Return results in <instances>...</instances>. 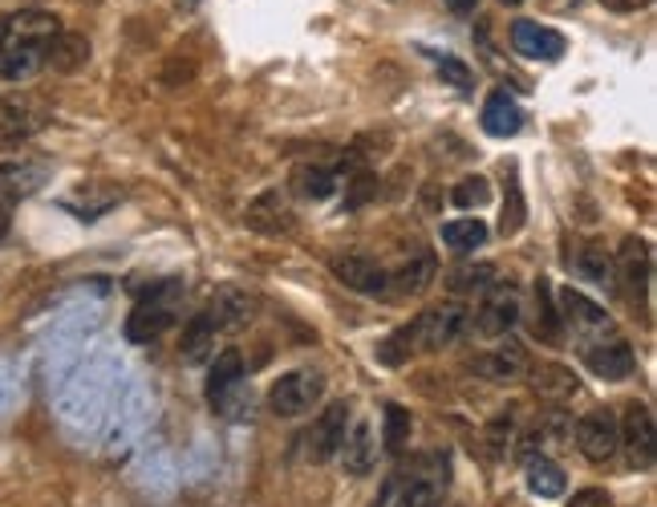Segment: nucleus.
I'll list each match as a JSON object with an SVG mask.
<instances>
[{
	"mask_svg": "<svg viewBox=\"0 0 657 507\" xmlns=\"http://www.w3.org/2000/svg\"><path fill=\"white\" fill-rule=\"evenodd\" d=\"M61 33V21L46 9H21L0 17V78L4 82H29L46 65L49 41Z\"/></svg>",
	"mask_w": 657,
	"mask_h": 507,
	"instance_id": "f257e3e1",
	"label": "nucleus"
},
{
	"mask_svg": "<svg viewBox=\"0 0 657 507\" xmlns=\"http://www.w3.org/2000/svg\"><path fill=\"white\" fill-rule=\"evenodd\" d=\"M451 487V463L443 455H423L411 463V471L398 484H390V507H443Z\"/></svg>",
	"mask_w": 657,
	"mask_h": 507,
	"instance_id": "f03ea898",
	"label": "nucleus"
},
{
	"mask_svg": "<svg viewBox=\"0 0 657 507\" xmlns=\"http://www.w3.org/2000/svg\"><path fill=\"white\" fill-rule=\"evenodd\" d=\"M179 293H183V284L179 281H163L154 288L151 296H142L139 305L130 308L127 317V342L130 345H151L159 342L179 317Z\"/></svg>",
	"mask_w": 657,
	"mask_h": 507,
	"instance_id": "7ed1b4c3",
	"label": "nucleus"
},
{
	"mask_svg": "<svg viewBox=\"0 0 657 507\" xmlns=\"http://www.w3.org/2000/svg\"><path fill=\"white\" fill-rule=\"evenodd\" d=\"M467 308L463 305H435L426 308V313H418V317L402 329V337H406V345L414 349H423V354H435V349H446V345H455L463 333H467Z\"/></svg>",
	"mask_w": 657,
	"mask_h": 507,
	"instance_id": "20e7f679",
	"label": "nucleus"
},
{
	"mask_svg": "<svg viewBox=\"0 0 657 507\" xmlns=\"http://www.w3.org/2000/svg\"><path fill=\"white\" fill-rule=\"evenodd\" d=\"M321 398H325V374H317V369H293V374L272 382L269 410L276 418H301L313 406H321Z\"/></svg>",
	"mask_w": 657,
	"mask_h": 507,
	"instance_id": "39448f33",
	"label": "nucleus"
},
{
	"mask_svg": "<svg viewBox=\"0 0 657 507\" xmlns=\"http://www.w3.org/2000/svg\"><path fill=\"white\" fill-rule=\"evenodd\" d=\"M345 435H350V406H345V402H333V406H325V410L313 418V426H309L305 435H301V450H305L309 463H328V459H337Z\"/></svg>",
	"mask_w": 657,
	"mask_h": 507,
	"instance_id": "423d86ee",
	"label": "nucleus"
},
{
	"mask_svg": "<svg viewBox=\"0 0 657 507\" xmlns=\"http://www.w3.org/2000/svg\"><path fill=\"white\" fill-rule=\"evenodd\" d=\"M519 321V296L516 288H504V284H492L483 293V305L475 308V317L467 321V329H475L479 337H507L516 329Z\"/></svg>",
	"mask_w": 657,
	"mask_h": 507,
	"instance_id": "0eeeda50",
	"label": "nucleus"
},
{
	"mask_svg": "<svg viewBox=\"0 0 657 507\" xmlns=\"http://www.w3.org/2000/svg\"><path fill=\"white\" fill-rule=\"evenodd\" d=\"M576 447L588 463H609L621 450V430H617V414L613 410H588L576 423Z\"/></svg>",
	"mask_w": 657,
	"mask_h": 507,
	"instance_id": "6e6552de",
	"label": "nucleus"
},
{
	"mask_svg": "<svg viewBox=\"0 0 657 507\" xmlns=\"http://www.w3.org/2000/svg\"><path fill=\"white\" fill-rule=\"evenodd\" d=\"M333 276H337L345 288L362 296H382L390 293V272L377 264L374 256H365V252H345V256H333Z\"/></svg>",
	"mask_w": 657,
	"mask_h": 507,
	"instance_id": "1a4fd4ad",
	"label": "nucleus"
},
{
	"mask_svg": "<svg viewBox=\"0 0 657 507\" xmlns=\"http://www.w3.org/2000/svg\"><path fill=\"white\" fill-rule=\"evenodd\" d=\"M252 308H256V301H252L244 288H220V293L208 301V308H203L200 317L208 321L215 329V337H220V333L244 329L247 321H252Z\"/></svg>",
	"mask_w": 657,
	"mask_h": 507,
	"instance_id": "9d476101",
	"label": "nucleus"
},
{
	"mask_svg": "<svg viewBox=\"0 0 657 507\" xmlns=\"http://www.w3.org/2000/svg\"><path fill=\"white\" fill-rule=\"evenodd\" d=\"M617 430H621V447L629 450V459L637 467H654V414H649V406L629 402Z\"/></svg>",
	"mask_w": 657,
	"mask_h": 507,
	"instance_id": "9b49d317",
	"label": "nucleus"
},
{
	"mask_svg": "<svg viewBox=\"0 0 657 507\" xmlns=\"http://www.w3.org/2000/svg\"><path fill=\"white\" fill-rule=\"evenodd\" d=\"M244 224L260 236H289L293 232V207H289L281 191H264V195L247 203Z\"/></svg>",
	"mask_w": 657,
	"mask_h": 507,
	"instance_id": "f8f14e48",
	"label": "nucleus"
},
{
	"mask_svg": "<svg viewBox=\"0 0 657 507\" xmlns=\"http://www.w3.org/2000/svg\"><path fill=\"white\" fill-rule=\"evenodd\" d=\"M244 386V357L240 349H220L208 369V402L215 410H232V394Z\"/></svg>",
	"mask_w": 657,
	"mask_h": 507,
	"instance_id": "ddd939ff",
	"label": "nucleus"
},
{
	"mask_svg": "<svg viewBox=\"0 0 657 507\" xmlns=\"http://www.w3.org/2000/svg\"><path fill=\"white\" fill-rule=\"evenodd\" d=\"M585 366L605 382H625V378H634L637 357H634V349H629V342H617V337H613V342L588 345Z\"/></svg>",
	"mask_w": 657,
	"mask_h": 507,
	"instance_id": "4468645a",
	"label": "nucleus"
},
{
	"mask_svg": "<svg viewBox=\"0 0 657 507\" xmlns=\"http://www.w3.org/2000/svg\"><path fill=\"white\" fill-rule=\"evenodd\" d=\"M512 45L532 61H556L564 53V37L540 21H516L512 24Z\"/></svg>",
	"mask_w": 657,
	"mask_h": 507,
	"instance_id": "2eb2a0df",
	"label": "nucleus"
},
{
	"mask_svg": "<svg viewBox=\"0 0 657 507\" xmlns=\"http://www.w3.org/2000/svg\"><path fill=\"white\" fill-rule=\"evenodd\" d=\"M46 179L41 163H4L0 166V215H9L24 195H33Z\"/></svg>",
	"mask_w": 657,
	"mask_h": 507,
	"instance_id": "dca6fc26",
	"label": "nucleus"
},
{
	"mask_svg": "<svg viewBox=\"0 0 657 507\" xmlns=\"http://www.w3.org/2000/svg\"><path fill=\"white\" fill-rule=\"evenodd\" d=\"M337 455H341V463H345V475H353V479H365V475L374 471V463H377L374 426H370V423H353Z\"/></svg>",
	"mask_w": 657,
	"mask_h": 507,
	"instance_id": "f3484780",
	"label": "nucleus"
},
{
	"mask_svg": "<svg viewBox=\"0 0 657 507\" xmlns=\"http://www.w3.org/2000/svg\"><path fill=\"white\" fill-rule=\"evenodd\" d=\"M613 272H621L625 288L634 301H646V288H649V244L646 240H625L621 256L613 264Z\"/></svg>",
	"mask_w": 657,
	"mask_h": 507,
	"instance_id": "a211bd4d",
	"label": "nucleus"
},
{
	"mask_svg": "<svg viewBox=\"0 0 657 507\" xmlns=\"http://www.w3.org/2000/svg\"><path fill=\"white\" fill-rule=\"evenodd\" d=\"M475 369L492 382H512V378H519V374H528V354H524V345L504 342V345H495L492 354L475 357Z\"/></svg>",
	"mask_w": 657,
	"mask_h": 507,
	"instance_id": "6ab92c4d",
	"label": "nucleus"
},
{
	"mask_svg": "<svg viewBox=\"0 0 657 507\" xmlns=\"http://www.w3.org/2000/svg\"><path fill=\"white\" fill-rule=\"evenodd\" d=\"M524 126V110L516 107V98H507L504 90H495L487 102H483V130L492 139H512Z\"/></svg>",
	"mask_w": 657,
	"mask_h": 507,
	"instance_id": "aec40b11",
	"label": "nucleus"
},
{
	"mask_svg": "<svg viewBox=\"0 0 657 507\" xmlns=\"http://www.w3.org/2000/svg\"><path fill=\"white\" fill-rule=\"evenodd\" d=\"M90 61V41L82 33H65L61 29L53 41H49V53H46V65L58 73H78Z\"/></svg>",
	"mask_w": 657,
	"mask_h": 507,
	"instance_id": "412c9836",
	"label": "nucleus"
},
{
	"mask_svg": "<svg viewBox=\"0 0 657 507\" xmlns=\"http://www.w3.org/2000/svg\"><path fill=\"white\" fill-rule=\"evenodd\" d=\"M431 281H435V256L431 252H418V256H411L406 264H402L398 272H390V288L402 296H418L431 288Z\"/></svg>",
	"mask_w": 657,
	"mask_h": 507,
	"instance_id": "4be33fe9",
	"label": "nucleus"
},
{
	"mask_svg": "<svg viewBox=\"0 0 657 507\" xmlns=\"http://www.w3.org/2000/svg\"><path fill=\"white\" fill-rule=\"evenodd\" d=\"M573 268H576V276H585V281L600 284V288H613V276H617V272H613L609 249H605V244H597V240H588V244H580V249H576Z\"/></svg>",
	"mask_w": 657,
	"mask_h": 507,
	"instance_id": "5701e85b",
	"label": "nucleus"
},
{
	"mask_svg": "<svg viewBox=\"0 0 657 507\" xmlns=\"http://www.w3.org/2000/svg\"><path fill=\"white\" fill-rule=\"evenodd\" d=\"M37 126H41V119H37V110L29 107V102H17V98H0V142L29 139Z\"/></svg>",
	"mask_w": 657,
	"mask_h": 507,
	"instance_id": "b1692460",
	"label": "nucleus"
},
{
	"mask_svg": "<svg viewBox=\"0 0 657 507\" xmlns=\"http://www.w3.org/2000/svg\"><path fill=\"white\" fill-rule=\"evenodd\" d=\"M179 354H183L188 366H203V362H212L215 357V329L200 317V313L191 317L188 333H183V345H179Z\"/></svg>",
	"mask_w": 657,
	"mask_h": 507,
	"instance_id": "393cba45",
	"label": "nucleus"
},
{
	"mask_svg": "<svg viewBox=\"0 0 657 507\" xmlns=\"http://www.w3.org/2000/svg\"><path fill=\"white\" fill-rule=\"evenodd\" d=\"M564 487H568V479H564V471L556 467L552 459H544V455H532L528 459V491L540 499H556L564 496Z\"/></svg>",
	"mask_w": 657,
	"mask_h": 507,
	"instance_id": "a878e982",
	"label": "nucleus"
},
{
	"mask_svg": "<svg viewBox=\"0 0 657 507\" xmlns=\"http://www.w3.org/2000/svg\"><path fill=\"white\" fill-rule=\"evenodd\" d=\"M560 305H564V313H560L564 321H573V325H580V329H605V308H600L597 301H588L585 293L564 288Z\"/></svg>",
	"mask_w": 657,
	"mask_h": 507,
	"instance_id": "bb28decb",
	"label": "nucleus"
},
{
	"mask_svg": "<svg viewBox=\"0 0 657 507\" xmlns=\"http://www.w3.org/2000/svg\"><path fill=\"white\" fill-rule=\"evenodd\" d=\"M293 183L305 200H328L341 183V171H333V166H296Z\"/></svg>",
	"mask_w": 657,
	"mask_h": 507,
	"instance_id": "cd10ccee",
	"label": "nucleus"
},
{
	"mask_svg": "<svg viewBox=\"0 0 657 507\" xmlns=\"http://www.w3.org/2000/svg\"><path fill=\"white\" fill-rule=\"evenodd\" d=\"M483 240H487L483 220H451V224H443V244L451 252H458V256H467L471 249H479Z\"/></svg>",
	"mask_w": 657,
	"mask_h": 507,
	"instance_id": "c85d7f7f",
	"label": "nucleus"
},
{
	"mask_svg": "<svg viewBox=\"0 0 657 507\" xmlns=\"http://www.w3.org/2000/svg\"><path fill=\"white\" fill-rule=\"evenodd\" d=\"M532 386L540 389V394H548V398H568V394H576V374L568 366L548 362V366L532 369Z\"/></svg>",
	"mask_w": 657,
	"mask_h": 507,
	"instance_id": "c756f323",
	"label": "nucleus"
},
{
	"mask_svg": "<svg viewBox=\"0 0 657 507\" xmlns=\"http://www.w3.org/2000/svg\"><path fill=\"white\" fill-rule=\"evenodd\" d=\"M446 284H451V293H458V296L487 293L495 284V268L492 264H463V268H455L446 276Z\"/></svg>",
	"mask_w": 657,
	"mask_h": 507,
	"instance_id": "7c9ffc66",
	"label": "nucleus"
},
{
	"mask_svg": "<svg viewBox=\"0 0 657 507\" xmlns=\"http://www.w3.org/2000/svg\"><path fill=\"white\" fill-rule=\"evenodd\" d=\"M528 224V203H524V187H519L516 171L507 175V195H504V220H499V232L504 236H516L519 227Z\"/></svg>",
	"mask_w": 657,
	"mask_h": 507,
	"instance_id": "2f4dec72",
	"label": "nucleus"
},
{
	"mask_svg": "<svg viewBox=\"0 0 657 507\" xmlns=\"http://www.w3.org/2000/svg\"><path fill=\"white\" fill-rule=\"evenodd\" d=\"M536 305H540V321H536V333H540L544 342H560V333H564V317L556 313V305H552V284L536 281Z\"/></svg>",
	"mask_w": 657,
	"mask_h": 507,
	"instance_id": "473e14b6",
	"label": "nucleus"
},
{
	"mask_svg": "<svg viewBox=\"0 0 657 507\" xmlns=\"http://www.w3.org/2000/svg\"><path fill=\"white\" fill-rule=\"evenodd\" d=\"M411 443V410H402L398 402L386 406V450L390 455H402Z\"/></svg>",
	"mask_w": 657,
	"mask_h": 507,
	"instance_id": "72a5a7b5",
	"label": "nucleus"
},
{
	"mask_svg": "<svg viewBox=\"0 0 657 507\" xmlns=\"http://www.w3.org/2000/svg\"><path fill=\"white\" fill-rule=\"evenodd\" d=\"M377 195V179L370 171H357V175H345V212H357L365 200Z\"/></svg>",
	"mask_w": 657,
	"mask_h": 507,
	"instance_id": "f704fd0d",
	"label": "nucleus"
},
{
	"mask_svg": "<svg viewBox=\"0 0 657 507\" xmlns=\"http://www.w3.org/2000/svg\"><path fill=\"white\" fill-rule=\"evenodd\" d=\"M451 200H455V207H483V203L492 200V187H487L483 175H471V179H463V183H455Z\"/></svg>",
	"mask_w": 657,
	"mask_h": 507,
	"instance_id": "c9c22d12",
	"label": "nucleus"
},
{
	"mask_svg": "<svg viewBox=\"0 0 657 507\" xmlns=\"http://www.w3.org/2000/svg\"><path fill=\"white\" fill-rule=\"evenodd\" d=\"M438 73H443L451 85H458V90H467L471 85V70L458 58H438Z\"/></svg>",
	"mask_w": 657,
	"mask_h": 507,
	"instance_id": "e433bc0d",
	"label": "nucleus"
},
{
	"mask_svg": "<svg viewBox=\"0 0 657 507\" xmlns=\"http://www.w3.org/2000/svg\"><path fill=\"white\" fill-rule=\"evenodd\" d=\"M568 507H609V491H600V487H585V491H576L568 499Z\"/></svg>",
	"mask_w": 657,
	"mask_h": 507,
	"instance_id": "4c0bfd02",
	"label": "nucleus"
},
{
	"mask_svg": "<svg viewBox=\"0 0 657 507\" xmlns=\"http://www.w3.org/2000/svg\"><path fill=\"white\" fill-rule=\"evenodd\" d=\"M600 4L613 12H637V9H646L649 0H600Z\"/></svg>",
	"mask_w": 657,
	"mask_h": 507,
	"instance_id": "58836bf2",
	"label": "nucleus"
},
{
	"mask_svg": "<svg viewBox=\"0 0 657 507\" xmlns=\"http://www.w3.org/2000/svg\"><path fill=\"white\" fill-rule=\"evenodd\" d=\"M475 4H479V0H446V9L458 12V17H467V12H475Z\"/></svg>",
	"mask_w": 657,
	"mask_h": 507,
	"instance_id": "ea45409f",
	"label": "nucleus"
},
{
	"mask_svg": "<svg viewBox=\"0 0 657 507\" xmlns=\"http://www.w3.org/2000/svg\"><path fill=\"white\" fill-rule=\"evenodd\" d=\"M504 4H519V0H504Z\"/></svg>",
	"mask_w": 657,
	"mask_h": 507,
	"instance_id": "a19ab883",
	"label": "nucleus"
},
{
	"mask_svg": "<svg viewBox=\"0 0 657 507\" xmlns=\"http://www.w3.org/2000/svg\"><path fill=\"white\" fill-rule=\"evenodd\" d=\"M0 49H4V41H0Z\"/></svg>",
	"mask_w": 657,
	"mask_h": 507,
	"instance_id": "79ce46f5",
	"label": "nucleus"
}]
</instances>
